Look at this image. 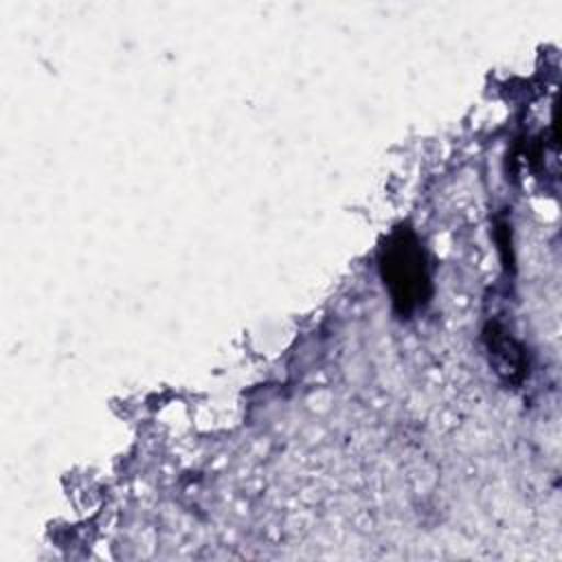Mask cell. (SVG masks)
Segmentation results:
<instances>
[{"instance_id": "obj_2", "label": "cell", "mask_w": 562, "mask_h": 562, "mask_svg": "<svg viewBox=\"0 0 562 562\" xmlns=\"http://www.w3.org/2000/svg\"><path fill=\"white\" fill-rule=\"evenodd\" d=\"M485 345H487V353H490V362L494 367V371L505 378L509 384H516L525 378V369H527V356H525V347L514 340L498 323H490L485 327Z\"/></svg>"}, {"instance_id": "obj_1", "label": "cell", "mask_w": 562, "mask_h": 562, "mask_svg": "<svg viewBox=\"0 0 562 562\" xmlns=\"http://www.w3.org/2000/svg\"><path fill=\"white\" fill-rule=\"evenodd\" d=\"M380 272L397 314L408 316L430 299V274L417 235L400 226L380 250Z\"/></svg>"}]
</instances>
